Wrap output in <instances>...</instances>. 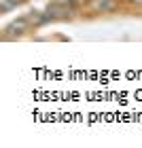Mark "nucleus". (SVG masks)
<instances>
[{"mask_svg": "<svg viewBox=\"0 0 142 148\" xmlns=\"http://www.w3.org/2000/svg\"><path fill=\"white\" fill-rule=\"evenodd\" d=\"M91 9L98 11V13H112V11L119 9V2L117 0H93Z\"/></svg>", "mask_w": 142, "mask_h": 148, "instance_id": "nucleus-1", "label": "nucleus"}, {"mask_svg": "<svg viewBox=\"0 0 142 148\" xmlns=\"http://www.w3.org/2000/svg\"><path fill=\"white\" fill-rule=\"evenodd\" d=\"M26 28H28V19H19V21L11 23L9 28H6V38H9L11 34H21Z\"/></svg>", "mask_w": 142, "mask_h": 148, "instance_id": "nucleus-2", "label": "nucleus"}, {"mask_svg": "<svg viewBox=\"0 0 142 148\" xmlns=\"http://www.w3.org/2000/svg\"><path fill=\"white\" fill-rule=\"evenodd\" d=\"M132 4H142V0H130Z\"/></svg>", "mask_w": 142, "mask_h": 148, "instance_id": "nucleus-3", "label": "nucleus"}]
</instances>
